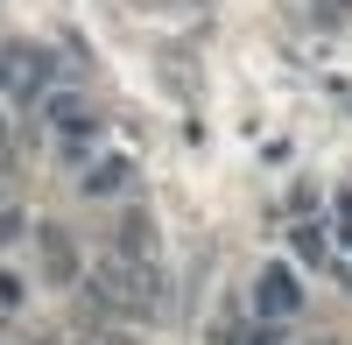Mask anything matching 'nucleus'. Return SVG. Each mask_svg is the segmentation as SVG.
<instances>
[{
  "instance_id": "nucleus-1",
  "label": "nucleus",
  "mask_w": 352,
  "mask_h": 345,
  "mask_svg": "<svg viewBox=\"0 0 352 345\" xmlns=\"http://www.w3.org/2000/svg\"><path fill=\"white\" fill-rule=\"evenodd\" d=\"M92 289H99V303H113V310H155V275H148V268L106 261V268L92 275Z\"/></svg>"
},
{
  "instance_id": "nucleus-2",
  "label": "nucleus",
  "mask_w": 352,
  "mask_h": 345,
  "mask_svg": "<svg viewBox=\"0 0 352 345\" xmlns=\"http://www.w3.org/2000/svg\"><path fill=\"white\" fill-rule=\"evenodd\" d=\"M303 310V282H296V268H261V282H254V318L261 324H289Z\"/></svg>"
},
{
  "instance_id": "nucleus-3",
  "label": "nucleus",
  "mask_w": 352,
  "mask_h": 345,
  "mask_svg": "<svg viewBox=\"0 0 352 345\" xmlns=\"http://www.w3.org/2000/svg\"><path fill=\"white\" fill-rule=\"evenodd\" d=\"M0 85H8L14 99H36L43 85H50V56H43V49H28V43L8 49V56H0Z\"/></svg>"
},
{
  "instance_id": "nucleus-4",
  "label": "nucleus",
  "mask_w": 352,
  "mask_h": 345,
  "mask_svg": "<svg viewBox=\"0 0 352 345\" xmlns=\"http://www.w3.org/2000/svg\"><path fill=\"white\" fill-rule=\"evenodd\" d=\"M127 183H134V162H120V155H92V162H85V177H78L85 197H120Z\"/></svg>"
},
{
  "instance_id": "nucleus-5",
  "label": "nucleus",
  "mask_w": 352,
  "mask_h": 345,
  "mask_svg": "<svg viewBox=\"0 0 352 345\" xmlns=\"http://www.w3.org/2000/svg\"><path fill=\"white\" fill-rule=\"evenodd\" d=\"M36 240H43V268H50L56 282H71V275H78V247H71L64 233H56V225H43Z\"/></svg>"
},
{
  "instance_id": "nucleus-6",
  "label": "nucleus",
  "mask_w": 352,
  "mask_h": 345,
  "mask_svg": "<svg viewBox=\"0 0 352 345\" xmlns=\"http://www.w3.org/2000/svg\"><path fill=\"white\" fill-rule=\"evenodd\" d=\"M21 303H28V282L14 268H0V318H21Z\"/></svg>"
},
{
  "instance_id": "nucleus-7",
  "label": "nucleus",
  "mask_w": 352,
  "mask_h": 345,
  "mask_svg": "<svg viewBox=\"0 0 352 345\" xmlns=\"http://www.w3.org/2000/svg\"><path fill=\"white\" fill-rule=\"evenodd\" d=\"M296 254H303V261H324V254H331L324 225H296Z\"/></svg>"
},
{
  "instance_id": "nucleus-8",
  "label": "nucleus",
  "mask_w": 352,
  "mask_h": 345,
  "mask_svg": "<svg viewBox=\"0 0 352 345\" xmlns=\"http://www.w3.org/2000/svg\"><path fill=\"white\" fill-rule=\"evenodd\" d=\"M21 233H28V219H21V212H14V205H0V247H14V240H21Z\"/></svg>"
},
{
  "instance_id": "nucleus-9",
  "label": "nucleus",
  "mask_w": 352,
  "mask_h": 345,
  "mask_svg": "<svg viewBox=\"0 0 352 345\" xmlns=\"http://www.w3.org/2000/svg\"><path fill=\"white\" fill-rule=\"evenodd\" d=\"M338 240L352 247V197H338Z\"/></svg>"
}]
</instances>
